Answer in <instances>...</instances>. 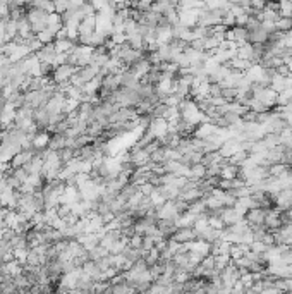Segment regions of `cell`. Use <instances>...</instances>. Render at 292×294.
<instances>
[{
    "instance_id": "cell-1",
    "label": "cell",
    "mask_w": 292,
    "mask_h": 294,
    "mask_svg": "<svg viewBox=\"0 0 292 294\" xmlns=\"http://www.w3.org/2000/svg\"><path fill=\"white\" fill-rule=\"evenodd\" d=\"M76 71H77L76 66L69 64V62H66V64H61V66H55L54 74H52V81H54L55 84L67 83V81L71 79V76H73Z\"/></svg>"
},
{
    "instance_id": "cell-2",
    "label": "cell",
    "mask_w": 292,
    "mask_h": 294,
    "mask_svg": "<svg viewBox=\"0 0 292 294\" xmlns=\"http://www.w3.org/2000/svg\"><path fill=\"white\" fill-rule=\"evenodd\" d=\"M170 239L184 244V243H189V241L198 239V234H196V230H194V227H177V230L172 234Z\"/></svg>"
},
{
    "instance_id": "cell-3",
    "label": "cell",
    "mask_w": 292,
    "mask_h": 294,
    "mask_svg": "<svg viewBox=\"0 0 292 294\" xmlns=\"http://www.w3.org/2000/svg\"><path fill=\"white\" fill-rule=\"evenodd\" d=\"M35 55H36V59H38L40 62H48V64H54L55 57H57V50H55L54 43H47V45H43L38 52H35Z\"/></svg>"
},
{
    "instance_id": "cell-4",
    "label": "cell",
    "mask_w": 292,
    "mask_h": 294,
    "mask_svg": "<svg viewBox=\"0 0 292 294\" xmlns=\"http://www.w3.org/2000/svg\"><path fill=\"white\" fill-rule=\"evenodd\" d=\"M156 229L162 234V237L168 239V237L177 230V224H175V220H172V219H158V220H156Z\"/></svg>"
},
{
    "instance_id": "cell-5",
    "label": "cell",
    "mask_w": 292,
    "mask_h": 294,
    "mask_svg": "<svg viewBox=\"0 0 292 294\" xmlns=\"http://www.w3.org/2000/svg\"><path fill=\"white\" fill-rule=\"evenodd\" d=\"M33 155H35V151H33V150H19L12 158H10L9 165L12 167V169H19V167H24L26 163H28L29 160L33 158Z\"/></svg>"
},
{
    "instance_id": "cell-6",
    "label": "cell",
    "mask_w": 292,
    "mask_h": 294,
    "mask_svg": "<svg viewBox=\"0 0 292 294\" xmlns=\"http://www.w3.org/2000/svg\"><path fill=\"white\" fill-rule=\"evenodd\" d=\"M54 47L57 50V54H69L74 47H76V42L71 38H59L54 42Z\"/></svg>"
},
{
    "instance_id": "cell-7",
    "label": "cell",
    "mask_w": 292,
    "mask_h": 294,
    "mask_svg": "<svg viewBox=\"0 0 292 294\" xmlns=\"http://www.w3.org/2000/svg\"><path fill=\"white\" fill-rule=\"evenodd\" d=\"M36 38H38L40 42L43 43V45H47V43H54L55 42V33L52 31V29L45 28L43 31L36 33Z\"/></svg>"
},
{
    "instance_id": "cell-8",
    "label": "cell",
    "mask_w": 292,
    "mask_h": 294,
    "mask_svg": "<svg viewBox=\"0 0 292 294\" xmlns=\"http://www.w3.org/2000/svg\"><path fill=\"white\" fill-rule=\"evenodd\" d=\"M127 244H129V246H133V248L143 249V236L134 232L133 236L129 237V243H127Z\"/></svg>"
}]
</instances>
